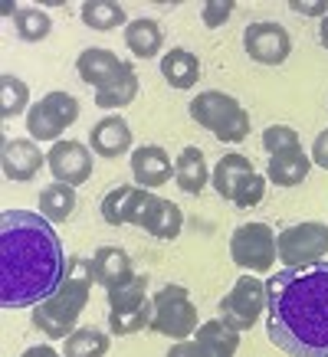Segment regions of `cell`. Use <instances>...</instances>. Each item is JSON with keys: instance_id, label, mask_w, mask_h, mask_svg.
<instances>
[{"instance_id": "1", "label": "cell", "mask_w": 328, "mask_h": 357, "mask_svg": "<svg viewBox=\"0 0 328 357\" xmlns=\"http://www.w3.org/2000/svg\"><path fill=\"white\" fill-rule=\"evenodd\" d=\"M63 243L43 213L7 210L0 217V305L36 308L66 275Z\"/></svg>"}, {"instance_id": "2", "label": "cell", "mask_w": 328, "mask_h": 357, "mask_svg": "<svg viewBox=\"0 0 328 357\" xmlns=\"http://www.w3.org/2000/svg\"><path fill=\"white\" fill-rule=\"evenodd\" d=\"M266 335L289 357H328V259L266 282Z\"/></svg>"}, {"instance_id": "3", "label": "cell", "mask_w": 328, "mask_h": 357, "mask_svg": "<svg viewBox=\"0 0 328 357\" xmlns=\"http://www.w3.org/2000/svg\"><path fill=\"white\" fill-rule=\"evenodd\" d=\"M92 282H96L92 259H86V256H69L59 289H56L46 302H40L33 308V325L40 328L46 337H69L76 331L79 314L86 312Z\"/></svg>"}, {"instance_id": "4", "label": "cell", "mask_w": 328, "mask_h": 357, "mask_svg": "<svg viewBox=\"0 0 328 357\" xmlns=\"http://www.w3.org/2000/svg\"><path fill=\"white\" fill-rule=\"evenodd\" d=\"M191 119L200 128H207L210 135H217L220 141H227V144L246 141V135L253 128L250 112L243 109L233 96L220 92V89H207V92L191 98Z\"/></svg>"}, {"instance_id": "5", "label": "cell", "mask_w": 328, "mask_h": 357, "mask_svg": "<svg viewBox=\"0 0 328 357\" xmlns=\"http://www.w3.org/2000/svg\"><path fill=\"white\" fill-rule=\"evenodd\" d=\"M214 181V190H217L223 200H230L233 206L240 210H250V206H260L262 204V194H266V181L262 174H256L250 158L243 154H223L210 174Z\"/></svg>"}, {"instance_id": "6", "label": "cell", "mask_w": 328, "mask_h": 357, "mask_svg": "<svg viewBox=\"0 0 328 357\" xmlns=\"http://www.w3.org/2000/svg\"><path fill=\"white\" fill-rule=\"evenodd\" d=\"M154 302L148 298V275H135L128 285L109 292V331L112 335H138L151 328Z\"/></svg>"}, {"instance_id": "7", "label": "cell", "mask_w": 328, "mask_h": 357, "mask_svg": "<svg viewBox=\"0 0 328 357\" xmlns=\"http://www.w3.org/2000/svg\"><path fill=\"white\" fill-rule=\"evenodd\" d=\"M276 256L285 262V269H302V266H315L325 262L328 256V223L306 220V223H292L276 233Z\"/></svg>"}, {"instance_id": "8", "label": "cell", "mask_w": 328, "mask_h": 357, "mask_svg": "<svg viewBox=\"0 0 328 357\" xmlns=\"http://www.w3.org/2000/svg\"><path fill=\"white\" fill-rule=\"evenodd\" d=\"M154 314H151V328L154 335L174 337V341H187L197 328V305L191 302V292L184 285H164L154 292Z\"/></svg>"}, {"instance_id": "9", "label": "cell", "mask_w": 328, "mask_h": 357, "mask_svg": "<svg viewBox=\"0 0 328 357\" xmlns=\"http://www.w3.org/2000/svg\"><path fill=\"white\" fill-rule=\"evenodd\" d=\"M266 302H269L266 282L253 279V275H243V279L233 282V289L223 295V302H220V321H227L233 331H250V328L260 321Z\"/></svg>"}, {"instance_id": "10", "label": "cell", "mask_w": 328, "mask_h": 357, "mask_svg": "<svg viewBox=\"0 0 328 357\" xmlns=\"http://www.w3.org/2000/svg\"><path fill=\"white\" fill-rule=\"evenodd\" d=\"M79 119V102L69 92H50L27 112V131L33 141H59L69 125Z\"/></svg>"}, {"instance_id": "11", "label": "cell", "mask_w": 328, "mask_h": 357, "mask_svg": "<svg viewBox=\"0 0 328 357\" xmlns=\"http://www.w3.org/2000/svg\"><path fill=\"white\" fill-rule=\"evenodd\" d=\"M230 256L246 272H269L276 262V233L266 223L237 227L230 236Z\"/></svg>"}, {"instance_id": "12", "label": "cell", "mask_w": 328, "mask_h": 357, "mask_svg": "<svg viewBox=\"0 0 328 357\" xmlns=\"http://www.w3.org/2000/svg\"><path fill=\"white\" fill-rule=\"evenodd\" d=\"M240 347V331H233L227 321L210 318L194 331V337L177 341L164 357H233Z\"/></svg>"}, {"instance_id": "13", "label": "cell", "mask_w": 328, "mask_h": 357, "mask_svg": "<svg viewBox=\"0 0 328 357\" xmlns=\"http://www.w3.org/2000/svg\"><path fill=\"white\" fill-rule=\"evenodd\" d=\"M243 50L250 56L253 63H262V66H283L292 53V36L285 30L283 23H269V20H260V23H250L246 33H243Z\"/></svg>"}, {"instance_id": "14", "label": "cell", "mask_w": 328, "mask_h": 357, "mask_svg": "<svg viewBox=\"0 0 328 357\" xmlns=\"http://www.w3.org/2000/svg\"><path fill=\"white\" fill-rule=\"evenodd\" d=\"M46 164L59 184L79 187L92 177V148H86L82 141L69 138V141H56L50 154H46Z\"/></svg>"}, {"instance_id": "15", "label": "cell", "mask_w": 328, "mask_h": 357, "mask_svg": "<svg viewBox=\"0 0 328 357\" xmlns=\"http://www.w3.org/2000/svg\"><path fill=\"white\" fill-rule=\"evenodd\" d=\"M151 197L144 187L119 184L102 197V220L109 227H142L144 206L151 204Z\"/></svg>"}, {"instance_id": "16", "label": "cell", "mask_w": 328, "mask_h": 357, "mask_svg": "<svg viewBox=\"0 0 328 357\" xmlns=\"http://www.w3.org/2000/svg\"><path fill=\"white\" fill-rule=\"evenodd\" d=\"M131 174L138 187L144 190H154V187L167 184L174 177V164H171V154L164 151L161 144H142L131 151Z\"/></svg>"}, {"instance_id": "17", "label": "cell", "mask_w": 328, "mask_h": 357, "mask_svg": "<svg viewBox=\"0 0 328 357\" xmlns=\"http://www.w3.org/2000/svg\"><path fill=\"white\" fill-rule=\"evenodd\" d=\"M131 141H135V135H131L128 121L121 119V115H105V119H98L96 125H92V131H89L92 154L109 158V161L121 158V154H128Z\"/></svg>"}, {"instance_id": "18", "label": "cell", "mask_w": 328, "mask_h": 357, "mask_svg": "<svg viewBox=\"0 0 328 357\" xmlns=\"http://www.w3.org/2000/svg\"><path fill=\"white\" fill-rule=\"evenodd\" d=\"M92 269H96V285H102L105 292L128 285L138 275L131 266V256L121 246H98L92 252Z\"/></svg>"}, {"instance_id": "19", "label": "cell", "mask_w": 328, "mask_h": 357, "mask_svg": "<svg viewBox=\"0 0 328 357\" xmlns=\"http://www.w3.org/2000/svg\"><path fill=\"white\" fill-rule=\"evenodd\" d=\"M46 164V154L33 138H13L3 141V174L7 181H33L40 167Z\"/></svg>"}, {"instance_id": "20", "label": "cell", "mask_w": 328, "mask_h": 357, "mask_svg": "<svg viewBox=\"0 0 328 357\" xmlns=\"http://www.w3.org/2000/svg\"><path fill=\"white\" fill-rule=\"evenodd\" d=\"M181 227H184L181 206L164 200V197H151V204L144 206V217H142L144 233L154 239H177L181 236Z\"/></svg>"}, {"instance_id": "21", "label": "cell", "mask_w": 328, "mask_h": 357, "mask_svg": "<svg viewBox=\"0 0 328 357\" xmlns=\"http://www.w3.org/2000/svg\"><path fill=\"white\" fill-rule=\"evenodd\" d=\"M76 69H79V79L92 89H102L109 86L112 79L119 76L121 69V59L112 50H102V46H92V50H82L76 59Z\"/></svg>"}, {"instance_id": "22", "label": "cell", "mask_w": 328, "mask_h": 357, "mask_svg": "<svg viewBox=\"0 0 328 357\" xmlns=\"http://www.w3.org/2000/svg\"><path fill=\"white\" fill-rule=\"evenodd\" d=\"M308 171H312V158L302 148L269 154V167H266V174H269V181L276 187H299L308 177Z\"/></svg>"}, {"instance_id": "23", "label": "cell", "mask_w": 328, "mask_h": 357, "mask_svg": "<svg viewBox=\"0 0 328 357\" xmlns=\"http://www.w3.org/2000/svg\"><path fill=\"white\" fill-rule=\"evenodd\" d=\"M138 89H142V82H138L135 66H131V63H121L119 76L112 79L109 86L96 89V105H98V109H105V112L125 109V105H131V102L138 98Z\"/></svg>"}, {"instance_id": "24", "label": "cell", "mask_w": 328, "mask_h": 357, "mask_svg": "<svg viewBox=\"0 0 328 357\" xmlns=\"http://www.w3.org/2000/svg\"><path fill=\"white\" fill-rule=\"evenodd\" d=\"M125 46L131 50L135 59H151V56L161 53L164 46V30L161 23L151 20V17H138L125 26Z\"/></svg>"}, {"instance_id": "25", "label": "cell", "mask_w": 328, "mask_h": 357, "mask_svg": "<svg viewBox=\"0 0 328 357\" xmlns=\"http://www.w3.org/2000/svg\"><path fill=\"white\" fill-rule=\"evenodd\" d=\"M161 76L167 86H174V89H194L197 79H200V59L191 50L174 46L171 53L161 56Z\"/></svg>"}, {"instance_id": "26", "label": "cell", "mask_w": 328, "mask_h": 357, "mask_svg": "<svg viewBox=\"0 0 328 357\" xmlns=\"http://www.w3.org/2000/svg\"><path fill=\"white\" fill-rule=\"evenodd\" d=\"M174 181L184 194H200L210 181V167H207V158L200 148H184L177 154L174 161Z\"/></svg>"}, {"instance_id": "27", "label": "cell", "mask_w": 328, "mask_h": 357, "mask_svg": "<svg viewBox=\"0 0 328 357\" xmlns=\"http://www.w3.org/2000/svg\"><path fill=\"white\" fill-rule=\"evenodd\" d=\"M40 213H43L50 223H63V220H69L73 213H76V187H69V184H50L40 190Z\"/></svg>"}, {"instance_id": "28", "label": "cell", "mask_w": 328, "mask_h": 357, "mask_svg": "<svg viewBox=\"0 0 328 357\" xmlns=\"http://www.w3.org/2000/svg\"><path fill=\"white\" fill-rule=\"evenodd\" d=\"M82 23L98 33H109L119 30L121 23L128 26V13L121 3H112V0H89V3H82Z\"/></svg>"}, {"instance_id": "29", "label": "cell", "mask_w": 328, "mask_h": 357, "mask_svg": "<svg viewBox=\"0 0 328 357\" xmlns=\"http://www.w3.org/2000/svg\"><path fill=\"white\" fill-rule=\"evenodd\" d=\"M105 354H109V335L92 325L76 328L73 335L66 337L63 357H105Z\"/></svg>"}, {"instance_id": "30", "label": "cell", "mask_w": 328, "mask_h": 357, "mask_svg": "<svg viewBox=\"0 0 328 357\" xmlns=\"http://www.w3.org/2000/svg\"><path fill=\"white\" fill-rule=\"evenodd\" d=\"M13 30L23 43H40L53 30V17H46V10H40V7H20L13 13Z\"/></svg>"}, {"instance_id": "31", "label": "cell", "mask_w": 328, "mask_h": 357, "mask_svg": "<svg viewBox=\"0 0 328 357\" xmlns=\"http://www.w3.org/2000/svg\"><path fill=\"white\" fill-rule=\"evenodd\" d=\"M30 86L17 76H0V115L3 119H17L20 112H30Z\"/></svg>"}, {"instance_id": "32", "label": "cell", "mask_w": 328, "mask_h": 357, "mask_svg": "<svg viewBox=\"0 0 328 357\" xmlns=\"http://www.w3.org/2000/svg\"><path fill=\"white\" fill-rule=\"evenodd\" d=\"M262 148L269 154L289 151V148H302V144H299V131L289 128V125H273V128L262 131Z\"/></svg>"}, {"instance_id": "33", "label": "cell", "mask_w": 328, "mask_h": 357, "mask_svg": "<svg viewBox=\"0 0 328 357\" xmlns=\"http://www.w3.org/2000/svg\"><path fill=\"white\" fill-rule=\"evenodd\" d=\"M233 0H207L204 7H200V17H204V23H207L210 30H217V26H223V23L230 20V13H233Z\"/></svg>"}, {"instance_id": "34", "label": "cell", "mask_w": 328, "mask_h": 357, "mask_svg": "<svg viewBox=\"0 0 328 357\" xmlns=\"http://www.w3.org/2000/svg\"><path fill=\"white\" fill-rule=\"evenodd\" d=\"M312 164H318L322 171H328V128L318 131L315 144H312Z\"/></svg>"}, {"instance_id": "35", "label": "cell", "mask_w": 328, "mask_h": 357, "mask_svg": "<svg viewBox=\"0 0 328 357\" xmlns=\"http://www.w3.org/2000/svg\"><path fill=\"white\" fill-rule=\"evenodd\" d=\"M289 7H292L295 13H308V17H325V13H328V3H322V0H318V3H302V0H292Z\"/></svg>"}, {"instance_id": "36", "label": "cell", "mask_w": 328, "mask_h": 357, "mask_svg": "<svg viewBox=\"0 0 328 357\" xmlns=\"http://www.w3.org/2000/svg\"><path fill=\"white\" fill-rule=\"evenodd\" d=\"M20 357H63V354H56L50 344H33V347H27Z\"/></svg>"}, {"instance_id": "37", "label": "cell", "mask_w": 328, "mask_h": 357, "mask_svg": "<svg viewBox=\"0 0 328 357\" xmlns=\"http://www.w3.org/2000/svg\"><path fill=\"white\" fill-rule=\"evenodd\" d=\"M318 40H322V46L328 50V13L322 17V30H318Z\"/></svg>"}]
</instances>
